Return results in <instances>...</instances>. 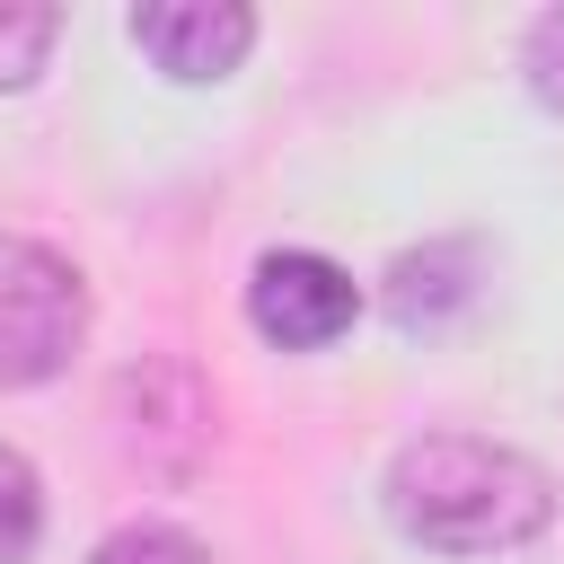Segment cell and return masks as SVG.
I'll list each match as a JSON object with an SVG mask.
<instances>
[{"label":"cell","mask_w":564,"mask_h":564,"mask_svg":"<svg viewBox=\"0 0 564 564\" xmlns=\"http://www.w3.org/2000/svg\"><path fill=\"white\" fill-rule=\"evenodd\" d=\"M546 511H555L546 476L520 449L476 441V432L405 441L388 467V520L432 555H502V546L538 538Z\"/></svg>","instance_id":"cell-1"},{"label":"cell","mask_w":564,"mask_h":564,"mask_svg":"<svg viewBox=\"0 0 564 564\" xmlns=\"http://www.w3.org/2000/svg\"><path fill=\"white\" fill-rule=\"evenodd\" d=\"M88 335V282L35 238H0V388H44Z\"/></svg>","instance_id":"cell-2"},{"label":"cell","mask_w":564,"mask_h":564,"mask_svg":"<svg viewBox=\"0 0 564 564\" xmlns=\"http://www.w3.org/2000/svg\"><path fill=\"white\" fill-rule=\"evenodd\" d=\"M352 308H361L352 273L326 264V256H308V247H273V256L256 264V282H247V317H256V335L282 344V352L335 344V335L352 326Z\"/></svg>","instance_id":"cell-3"},{"label":"cell","mask_w":564,"mask_h":564,"mask_svg":"<svg viewBox=\"0 0 564 564\" xmlns=\"http://www.w3.org/2000/svg\"><path fill=\"white\" fill-rule=\"evenodd\" d=\"M132 44L167 79H229L256 44V9H238V0H150V9H132Z\"/></svg>","instance_id":"cell-4"},{"label":"cell","mask_w":564,"mask_h":564,"mask_svg":"<svg viewBox=\"0 0 564 564\" xmlns=\"http://www.w3.org/2000/svg\"><path fill=\"white\" fill-rule=\"evenodd\" d=\"M115 397H141V414L123 423V449H132L141 467H159V476H194V458H203V441H212V397L194 388V370L150 361V370H123Z\"/></svg>","instance_id":"cell-5"},{"label":"cell","mask_w":564,"mask_h":564,"mask_svg":"<svg viewBox=\"0 0 564 564\" xmlns=\"http://www.w3.org/2000/svg\"><path fill=\"white\" fill-rule=\"evenodd\" d=\"M467 300H476V247H458V238H432V247L388 264V317L397 326H441Z\"/></svg>","instance_id":"cell-6"},{"label":"cell","mask_w":564,"mask_h":564,"mask_svg":"<svg viewBox=\"0 0 564 564\" xmlns=\"http://www.w3.org/2000/svg\"><path fill=\"white\" fill-rule=\"evenodd\" d=\"M53 35H62V9L0 0V88H26L44 70V53H53Z\"/></svg>","instance_id":"cell-7"},{"label":"cell","mask_w":564,"mask_h":564,"mask_svg":"<svg viewBox=\"0 0 564 564\" xmlns=\"http://www.w3.org/2000/svg\"><path fill=\"white\" fill-rule=\"evenodd\" d=\"M44 538V494H35V467L18 449H0V564H26Z\"/></svg>","instance_id":"cell-8"},{"label":"cell","mask_w":564,"mask_h":564,"mask_svg":"<svg viewBox=\"0 0 564 564\" xmlns=\"http://www.w3.org/2000/svg\"><path fill=\"white\" fill-rule=\"evenodd\" d=\"M88 564H212L185 529H167V520H132V529H115Z\"/></svg>","instance_id":"cell-9"},{"label":"cell","mask_w":564,"mask_h":564,"mask_svg":"<svg viewBox=\"0 0 564 564\" xmlns=\"http://www.w3.org/2000/svg\"><path fill=\"white\" fill-rule=\"evenodd\" d=\"M520 70H529L538 106H546V115H564V9H546V18L529 26V53H520Z\"/></svg>","instance_id":"cell-10"}]
</instances>
